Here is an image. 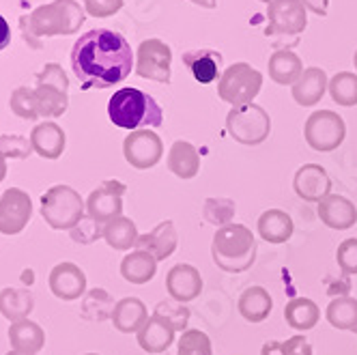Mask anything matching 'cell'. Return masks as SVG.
<instances>
[{
    "label": "cell",
    "instance_id": "obj_1",
    "mask_svg": "<svg viewBox=\"0 0 357 355\" xmlns=\"http://www.w3.org/2000/svg\"><path fill=\"white\" fill-rule=\"evenodd\" d=\"M71 67L82 89H110L132 73L134 52L121 33L97 29L75 41Z\"/></svg>",
    "mask_w": 357,
    "mask_h": 355
},
{
    "label": "cell",
    "instance_id": "obj_2",
    "mask_svg": "<svg viewBox=\"0 0 357 355\" xmlns=\"http://www.w3.org/2000/svg\"><path fill=\"white\" fill-rule=\"evenodd\" d=\"M108 116L121 130L138 132L142 128H160L164 112L149 93L127 86L116 91L108 101Z\"/></svg>",
    "mask_w": 357,
    "mask_h": 355
},
{
    "label": "cell",
    "instance_id": "obj_3",
    "mask_svg": "<svg viewBox=\"0 0 357 355\" xmlns=\"http://www.w3.org/2000/svg\"><path fill=\"white\" fill-rule=\"evenodd\" d=\"M211 257L222 271L241 273L257 261V237L243 224H226L213 235Z\"/></svg>",
    "mask_w": 357,
    "mask_h": 355
},
{
    "label": "cell",
    "instance_id": "obj_4",
    "mask_svg": "<svg viewBox=\"0 0 357 355\" xmlns=\"http://www.w3.org/2000/svg\"><path fill=\"white\" fill-rule=\"evenodd\" d=\"M86 202L69 186H52L41 196V218L54 231H73L84 220Z\"/></svg>",
    "mask_w": 357,
    "mask_h": 355
},
{
    "label": "cell",
    "instance_id": "obj_5",
    "mask_svg": "<svg viewBox=\"0 0 357 355\" xmlns=\"http://www.w3.org/2000/svg\"><path fill=\"white\" fill-rule=\"evenodd\" d=\"M263 73L248 63H235L228 67L218 80V95L233 108L254 104V97L261 93Z\"/></svg>",
    "mask_w": 357,
    "mask_h": 355
},
{
    "label": "cell",
    "instance_id": "obj_6",
    "mask_svg": "<svg viewBox=\"0 0 357 355\" xmlns=\"http://www.w3.org/2000/svg\"><path fill=\"white\" fill-rule=\"evenodd\" d=\"M226 130L233 140L245 146H257L271 134V119L259 104H245L231 108L226 114Z\"/></svg>",
    "mask_w": 357,
    "mask_h": 355
},
{
    "label": "cell",
    "instance_id": "obj_7",
    "mask_svg": "<svg viewBox=\"0 0 357 355\" xmlns=\"http://www.w3.org/2000/svg\"><path fill=\"white\" fill-rule=\"evenodd\" d=\"M347 136V125L340 114L334 110H317L308 116L303 125V138L310 149L319 153H329L336 151Z\"/></svg>",
    "mask_w": 357,
    "mask_h": 355
},
{
    "label": "cell",
    "instance_id": "obj_8",
    "mask_svg": "<svg viewBox=\"0 0 357 355\" xmlns=\"http://www.w3.org/2000/svg\"><path fill=\"white\" fill-rule=\"evenodd\" d=\"M170 65H172V50L168 43H164L162 39H146L140 43L136 54V73L140 78L168 84Z\"/></svg>",
    "mask_w": 357,
    "mask_h": 355
},
{
    "label": "cell",
    "instance_id": "obj_9",
    "mask_svg": "<svg viewBox=\"0 0 357 355\" xmlns=\"http://www.w3.org/2000/svg\"><path fill=\"white\" fill-rule=\"evenodd\" d=\"M125 183L116 179H108L101 183L97 190L91 192L86 200V213L93 218L97 224L106 226L112 220H119L123 216V194H125Z\"/></svg>",
    "mask_w": 357,
    "mask_h": 355
},
{
    "label": "cell",
    "instance_id": "obj_10",
    "mask_svg": "<svg viewBox=\"0 0 357 355\" xmlns=\"http://www.w3.org/2000/svg\"><path fill=\"white\" fill-rule=\"evenodd\" d=\"M123 156L132 168L149 170L158 166V162L164 156V142L162 138L151 130H138L132 132L123 142Z\"/></svg>",
    "mask_w": 357,
    "mask_h": 355
},
{
    "label": "cell",
    "instance_id": "obj_11",
    "mask_svg": "<svg viewBox=\"0 0 357 355\" xmlns=\"http://www.w3.org/2000/svg\"><path fill=\"white\" fill-rule=\"evenodd\" d=\"M33 218V200L31 196L20 190L11 188L0 196V233L13 237L22 233Z\"/></svg>",
    "mask_w": 357,
    "mask_h": 355
},
{
    "label": "cell",
    "instance_id": "obj_12",
    "mask_svg": "<svg viewBox=\"0 0 357 355\" xmlns=\"http://www.w3.org/2000/svg\"><path fill=\"white\" fill-rule=\"evenodd\" d=\"M267 20L271 33L299 35L308 27V15L301 0H273L267 5Z\"/></svg>",
    "mask_w": 357,
    "mask_h": 355
},
{
    "label": "cell",
    "instance_id": "obj_13",
    "mask_svg": "<svg viewBox=\"0 0 357 355\" xmlns=\"http://www.w3.org/2000/svg\"><path fill=\"white\" fill-rule=\"evenodd\" d=\"M166 291L172 297V301L178 303L194 301L202 293V275L194 265L176 263L166 273Z\"/></svg>",
    "mask_w": 357,
    "mask_h": 355
},
{
    "label": "cell",
    "instance_id": "obj_14",
    "mask_svg": "<svg viewBox=\"0 0 357 355\" xmlns=\"http://www.w3.org/2000/svg\"><path fill=\"white\" fill-rule=\"evenodd\" d=\"M295 194L305 202H321L331 194V179L323 166L319 164H303L293 176Z\"/></svg>",
    "mask_w": 357,
    "mask_h": 355
},
{
    "label": "cell",
    "instance_id": "obj_15",
    "mask_svg": "<svg viewBox=\"0 0 357 355\" xmlns=\"http://www.w3.org/2000/svg\"><path fill=\"white\" fill-rule=\"evenodd\" d=\"M50 291L63 301H73L86 295V275L75 263H59L50 271Z\"/></svg>",
    "mask_w": 357,
    "mask_h": 355
},
{
    "label": "cell",
    "instance_id": "obj_16",
    "mask_svg": "<svg viewBox=\"0 0 357 355\" xmlns=\"http://www.w3.org/2000/svg\"><path fill=\"white\" fill-rule=\"evenodd\" d=\"M319 220L334 231H349L357 222V207L355 202L340 194H329L321 202H317Z\"/></svg>",
    "mask_w": 357,
    "mask_h": 355
},
{
    "label": "cell",
    "instance_id": "obj_17",
    "mask_svg": "<svg viewBox=\"0 0 357 355\" xmlns=\"http://www.w3.org/2000/svg\"><path fill=\"white\" fill-rule=\"evenodd\" d=\"M176 243H178V237H176L174 224L170 220H164L153 228L151 233L140 235L136 250L149 252V255L160 263V261H166L168 257H172V252L176 250Z\"/></svg>",
    "mask_w": 357,
    "mask_h": 355
},
{
    "label": "cell",
    "instance_id": "obj_18",
    "mask_svg": "<svg viewBox=\"0 0 357 355\" xmlns=\"http://www.w3.org/2000/svg\"><path fill=\"white\" fill-rule=\"evenodd\" d=\"M327 86H329L327 73L321 67H308V69H303L299 80L293 84L291 93H293V99L299 106L310 108V106H317L323 99Z\"/></svg>",
    "mask_w": 357,
    "mask_h": 355
},
{
    "label": "cell",
    "instance_id": "obj_19",
    "mask_svg": "<svg viewBox=\"0 0 357 355\" xmlns=\"http://www.w3.org/2000/svg\"><path fill=\"white\" fill-rule=\"evenodd\" d=\"M110 321L121 334H138L149 321V310L138 297H123L116 301Z\"/></svg>",
    "mask_w": 357,
    "mask_h": 355
},
{
    "label": "cell",
    "instance_id": "obj_20",
    "mask_svg": "<svg viewBox=\"0 0 357 355\" xmlns=\"http://www.w3.org/2000/svg\"><path fill=\"white\" fill-rule=\"evenodd\" d=\"M185 67L192 71L194 80L200 84H211L222 78V54L215 50H194L183 54Z\"/></svg>",
    "mask_w": 357,
    "mask_h": 355
},
{
    "label": "cell",
    "instance_id": "obj_21",
    "mask_svg": "<svg viewBox=\"0 0 357 355\" xmlns=\"http://www.w3.org/2000/svg\"><path fill=\"white\" fill-rule=\"evenodd\" d=\"M174 327L168 321L151 315L144 327L138 332V345L142 351L158 355L170 349V345L174 342Z\"/></svg>",
    "mask_w": 357,
    "mask_h": 355
},
{
    "label": "cell",
    "instance_id": "obj_22",
    "mask_svg": "<svg viewBox=\"0 0 357 355\" xmlns=\"http://www.w3.org/2000/svg\"><path fill=\"white\" fill-rule=\"evenodd\" d=\"M259 237L267 243H287L293 237L295 224L293 218L282 209H267L261 213L257 222Z\"/></svg>",
    "mask_w": 357,
    "mask_h": 355
},
{
    "label": "cell",
    "instance_id": "obj_23",
    "mask_svg": "<svg viewBox=\"0 0 357 355\" xmlns=\"http://www.w3.org/2000/svg\"><path fill=\"white\" fill-rule=\"evenodd\" d=\"M237 308H239V315L248 323H263L273 310V299L267 289L250 287L239 295Z\"/></svg>",
    "mask_w": 357,
    "mask_h": 355
},
{
    "label": "cell",
    "instance_id": "obj_24",
    "mask_svg": "<svg viewBox=\"0 0 357 355\" xmlns=\"http://www.w3.org/2000/svg\"><path fill=\"white\" fill-rule=\"evenodd\" d=\"M168 168L178 179H194L200 170V156L192 142L176 140L168 151Z\"/></svg>",
    "mask_w": 357,
    "mask_h": 355
},
{
    "label": "cell",
    "instance_id": "obj_25",
    "mask_svg": "<svg viewBox=\"0 0 357 355\" xmlns=\"http://www.w3.org/2000/svg\"><path fill=\"white\" fill-rule=\"evenodd\" d=\"M33 151L45 160H59L65 151V132L54 123L37 125L31 136Z\"/></svg>",
    "mask_w": 357,
    "mask_h": 355
},
{
    "label": "cell",
    "instance_id": "obj_26",
    "mask_svg": "<svg viewBox=\"0 0 357 355\" xmlns=\"http://www.w3.org/2000/svg\"><path fill=\"white\" fill-rule=\"evenodd\" d=\"M158 273V261L149 252L134 250L132 255H125L121 261V275L132 285H146Z\"/></svg>",
    "mask_w": 357,
    "mask_h": 355
},
{
    "label": "cell",
    "instance_id": "obj_27",
    "mask_svg": "<svg viewBox=\"0 0 357 355\" xmlns=\"http://www.w3.org/2000/svg\"><path fill=\"white\" fill-rule=\"evenodd\" d=\"M9 342H11L13 351L33 353L35 355L45 345V332L35 321L24 319V321L11 323V327H9Z\"/></svg>",
    "mask_w": 357,
    "mask_h": 355
},
{
    "label": "cell",
    "instance_id": "obj_28",
    "mask_svg": "<svg viewBox=\"0 0 357 355\" xmlns=\"http://www.w3.org/2000/svg\"><path fill=\"white\" fill-rule=\"evenodd\" d=\"M35 308V299L29 289H13L7 287L0 291V312L11 323L29 319V315Z\"/></svg>",
    "mask_w": 357,
    "mask_h": 355
},
{
    "label": "cell",
    "instance_id": "obj_29",
    "mask_svg": "<svg viewBox=\"0 0 357 355\" xmlns=\"http://www.w3.org/2000/svg\"><path fill=\"white\" fill-rule=\"evenodd\" d=\"M267 69H269V78L275 84H282V86L295 84L299 80V75L303 73L301 59L295 52H291V50H278L269 59Z\"/></svg>",
    "mask_w": 357,
    "mask_h": 355
},
{
    "label": "cell",
    "instance_id": "obj_30",
    "mask_svg": "<svg viewBox=\"0 0 357 355\" xmlns=\"http://www.w3.org/2000/svg\"><path fill=\"white\" fill-rule=\"evenodd\" d=\"M321 319L319 306L308 297H295L284 306V321L297 332H308Z\"/></svg>",
    "mask_w": 357,
    "mask_h": 355
},
{
    "label": "cell",
    "instance_id": "obj_31",
    "mask_svg": "<svg viewBox=\"0 0 357 355\" xmlns=\"http://www.w3.org/2000/svg\"><path fill=\"white\" fill-rule=\"evenodd\" d=\"M104 239H106V243L110 248L127 252V250L136 248V243L140 239V233H138L134 220L121 216L119 220H112L110 224L104 226Z\"/></svg>",
    "mask_w": 357,
    "mask_h": 355
},
{
    "label": "cell",
    "instance_id": "obj_32",
    "mask_svg": "<svg viewBox=\"0 0 357 355\" xmlns=\"http://www.w3.org/2000/svg\"><path fill=\"white\" fill-rule=\"evenodd\" d=\"M325 317L331 327L344 329V332H355L357 329V299L349 297V295L334 297L329 301Z\"/></svg>",
    "mask_w": 357,
    "mask_h": 355
},
{
    "label": "cell",
    "instance_id": "obj_33",
    "mask_svg": "<svg viewBox=\"0 0 357 355\" xmlns=\"http://www.w3.org/2000/svg\"><path fill=\"white\" fill-rule=\"evenodd\" d=\"M114 306L116 303L106 289H91L82 299L80 315H82V319H86L91 323H101L106 319H112Z\"/></svg>",
    "mask_w": 357,
    "mask_h": 355
},
{
    "label": "cell",
    "instance_id": "obj_34",
    "mask_svg": "<svg viewBox=\"0 0 357 355\" xmlns=\"http://www.w3.org/2000/svg\"><path fill=\"white\" fill-rule=\"evenodd\" d=\"M327 91L338 106H344V108L357 106V73H351V71L336 73L334 78L329 80Z\"/></svg>",
    "mask_w": 357,
    "mask_h": 355
},
{
    "label": "cell",
    "instance_id": "obj_35",
    "mask_svg": "<svg viewBox=\"0 0 357 355\" xmlns=\"http://www.w3.org/2000/svg\"><path fill=\"white\" fill-rule=\"evenodd\" d=\"M190 315L192 312L188 306H183V303H178V301H170V299L160 301L155 310H153V317H160V319L168 321L174 327V332H181V334L185 332V327L190 323Z\"/></svg>",
    "mask_w": 357,
    "mask_h": 355
},
{
    "label": "cell",
    "instance_id": "obj_36",
    "mask_svg": "<svg viewBox=\"0 0 357 355\" xmlns=\"http://www.w3.org/2000/svg\"><path fill=\"white\" fill-rule=\"evenodd\" d=\"M176 355H213L211 338L200 329H185L178 338Z\"/></svg>",
    "mask_w": 357,
    "mask_h": 355
},
{
    "label": "cell",
    "instance_id": "obj_37",
    "mask_svg": "<svg viewBox=\"0 0 357 355\" xmlns=\"http://www.w3.org/2000/svg\"><path fill=\"white\" fill-rule=\"evenodd\" d=\"M37 110L41 114H63L67 110V95L63 86H41L37 93Z\"/></svg>",
    "mask_w": 357,
    "mask_h": 355
},
{
    "label": "cell",
    "instance_id": "obj_38",
    "mask_svg": "<svg viewBox=\"0 0 357 355\" xmlns=\"http://www.w3.org/2000/svg\"><path fill=\"white\" fill-rule=\"evenodd\" d=\"M205 216L211 224H220L226 226V224H233V216H235V205H233V200H228V198H209L207 200V205H205Z\"/></svg>",
    "mask_w": 357,
    "mask_h": 355
},
{
    "label": "cell",
    "instance_id": "obj_39",
    "mask_svg": "<svg viewBox=\"0 0 357 355\" xmlns=\"http://www.w3.org/2000/svg\"><path fill=\"white\" fill-rule=\"evenodd\" d=\"M336 263L347 275H357V239H344L338 246Z\"/></svg>",
    "mask_w": 357,
    "mask_h": 355
},
{
    "label": "cell",
    "instance_id": "obj_40",
    "mask_svg": "<svg viewBox=\"0 0 357 355\" xmlns=\"http://www.w3.org/2000/svg\"><path fill=\"white\" fill-rule=\"evenodd\" d=\"M33 151V144L29 140H24L22 136H3L0 138V153L11 160H24L29 158Z\"/></svg>",
    "mask_w": 357,
    "mask_h": 355
},
{
    "label": "cell",
    "instance_id": "obj_41",
    "mask_svg": "<svg viewBox=\"0 0 357 355\" xmlns=\"http://www.w3.org/2000/svg\"><path fill=\"white\" fill-rule=\"evenodd\" d=\"M99 237H104V226L97 224L93 218H84V220L71 231V239H73L75 243H84V246L97 241Z\"/></svg>",
    "mask_w": 357,
    "mask_h": 355
},
{
    "label": "cell",
    "instance_id": "obj_42",
    "mask_svg": "<svg viewBox=\"0 0 357 355\" xmlns=\"http://www.w3.org/2000/svg\"><path fill=\"white\" fill-rule=\"evenodd\" d=\"M13 108L24 116V119H35L37 114V99H33L26 91H17L13 97Z\"/></svg>",
    "mask_w": 357,
    "mask_h": 355
},
{
    "label": "cell",
    "instance_id": "obj_43",
    "mask_svg": "<svg viewBox=\"0 0 357 355\" xmlns=\"http://www.w3.org/2000/svg\"><path fill=\"white\" fill-rule=\"evenodd\" d=\"M123 0H86V7L93 15H99V17H106V15H112L121 9Z\"/></svg>",
    "mask_w": 357,
    "mask_h": 355
},
{
    "label": "cell",
    "instance_id": "obj_44",
    "mask_svg": "<svg viewBox=\"0 0 357 355\" xmlns=\"http://www.w3.org/2000/svg\"><path fill=\"white\" fill-rule=\"evenodd\" d=\"M284 355H312V345L305 336H293L282 342Z\"/></svg>",
    "mask_w": 357,
    "mask_h": 355
},
{
    "label": "cell",
    "instance_id": "obj_45",
    "mask_svg": "<svg viewBox=\"0 0 357 355\" xmlns=\"http://www.w3.org/2000/svg\"><path fill=\"white\" fill-rule=\"evenodd\" d=\"M303 3V7L305 9H310L312 13H317V15H327V5H329V0H301Z\"/></svg>",
    "mask_w": 357,
    "mask_h": 355
},
{
    "label": "cell",
    "instance_id": "obj_46",
    "mask_svg": "<svg viewBox=\"0 0 357 355\" xmlns=\"http://www.w3.org/2000/svg\"><path fill=\"white\" fill-rule=\"evenodd\" d=\"M11 41V29H9V22L0 15V50H5Z\"/></svg>",
    "mask_w": 357,
    "mask_h": 355
},
{
    "label": "cell",
    "instance_id": "obj_47",
    "mask_svg": "<svg viewBox=\"0 0 357 355\" xmlns=\"http://www.w3.org/2000/svg\"><path fill=\"white\" fill-rule=\"evenodd\" d=\"M261 355H284L282 351V342H278V340H269L263 345L261 349Z\"/></svg>",
    "mask_w": 357,
    "mask_h": 355
},
{
    "label": "cell",
    "instance_id": "obj_48",
    "mask_svg": "<svg viewBox=\"0 0 357 355\" xmlns=\"http://www.w3.org/2000/svg\"><path fill=\"white\" fill-rule=\"evenodd\" d=\"M190 3H194V5H198L202 9H215L218 0H190Z\"/></svg>",
    "mask_w": 357,
    "mask_h": 355
},
{
    "label": "cell",
    "instance_id": "obj_49",
    "mask_svg": "<svg viewBox=\"0 0 357 355\" xmlns=\"http://www.w3.org/2000/svg\"><path fill=\"white\" fill-rule=\"evenodd\" d=\"M5 174H7V158L0 153V181L5 179Z\"/></svg>",
    "mask_w": 357,
    "mask_h": 355
},
{
    "label": "cell",
    "instance_id": "obj_50",
    "mask_svg": "<svg viewBox=\"0 0 357 355\" xmlns=\"http://www.w3.org/2000/svg\"><path fill=\"white\" fill-rule=\"evenodd\" d=\"M7 355H33V353H22V351H9Z\"/></svg>",
    "mask_w": 357,
    "mask_h": 355
},
{
    "label": "cell",
    "instance_id": "obj_51",
    "mask_svg": "<svg viewBox=\"0 0 357 355\" xmlns=\"http://www.w3.org/2000/svg\"><path fill=\"white\" fill-rule=\"evenodd\" d=\"M353 63H355V71H357V50H355V56H353Z\"/></svg>",
    "mask_w": 357,
    "mask_h": 355
},
{
    "label": "cell",
    "instance_id": "obj_52",
    "mask_svg": "<svg viewBox=\"0 0 357 355\" xmlns=\"http://www.w3.org/2000/svg\"><path fill=\"white\" fill-rule=\"evenodd\" d=\"M261 3H265V5H271V3H273V0H261Z\"/></svg>",
    "mask_w": 357,
    "mask_h": 355
},
{
    "label": "cell",
    "instance_id": "obj_53",
    "mask_svg": "<svg viewBox=\"0 0 357 355\" xmlns=\"http://www.w3.org/2000/svg\"><path fill=\"white\" fill-rule=\"evenodd\" d=\"M86 355H99V353H86Z\"/></svg>",
    "mask_w": 357,
    "mask_h": 355
},
{
    "label": "cell",
    "instance_id": "obj_54",
    "mask_svg": "<svg viewBox=\"0 0 357 355\" xmlns=\"http://www.w3.org/2000/svg\"><path fill=\"white\" fill-rule=\"evenodd\" d=\"M355 334H357V329H355Z\"/></svg>",
    "mask_w": 357,
    "mask_h": 355
}]
</instances>
